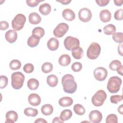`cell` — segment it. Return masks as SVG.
<instances>
[{
	"instance_id": "cell-19",
	"label": "cell",
	"mask_w": 123,
	"mask_h": 123,
	"mask_svg": "<svg viewBox=\"0 0 123 123\" xmlns=\"http://www.w3.org/2000/svg\"><path fill=\"white\" fill-rule=\"evenodd\" d=\"M40 39V38L37 36L32 35L28 38L27 45L31 48L35 47L39 44Z\"/></svg>"
},
{
	"instance_id": "cell-42",
	"label": "cell",
	"mask_w": 123,
	"mask_h": 123,
	"mask_svg": "<svg viewBox=\"0 0 123 123\" xmlns=\"http://www.w3.org/2000/svg\"><path fill=\"white\" fill-rule=\"evenodd\" d=\"M44 0H26V2L27 5L31 7H34L37 6L38 4Z\"/></svg>"
},
{
	"instance_id": "cell-6",
	"label": "cell",
	"mask_w": 123,
	"mask_h": 123,
	"mask_svg": "<svg viewBox=\"0 0 123 123\" xmlns=\"http://www.w3.org/2000/svg\"><path fill=\"white\" fill-rule=\"evenodd\" d=\"M25 22L26 17L23 14H17L12 22V26L14 30L19 31L23 28Z\"/></svg>"
},
{
	"instance_id": "cell-21",
	"label": "cell",
	"mask_w": 123,
	"mask_h": 123,
	"mask_svg": "<svg viewBox=\"0 0 123 123\" xmlns=\"http://www.w3.org/2000/svg\"><path fill=\"white\" fill-rule=\"evenodd\" d=\"M71 61V59L69 55L67 54H63L61 55L58 60L59 63L62 66L68 65Z\"/></svg>"
},
{
	"instance_id": "cell-37",
	"label": "cell",
	"mask_w": 123,
	"mask_h": 123,
	"mask_svg": "<svg viewBox=\"0 0 123 123\" xmlns=\"http://www.w3.org/2000/svg\"><path fill=\"white\" fill-rule=\"evenodd\" d=\"M8 79L7 77L5 75L0 76V88L1 89L5 88L8 84Z\"/></svg>"
},
{
	"instance_id": "cell-49",
	"label": "cell",
	"mask_w": 123,
	"mask_h": 123,
	"mask_svg": "<svg viewBox=\"0 0 123 123\" xmlns=\"http://www.w3.org/2000/svg\"><path fill=\"white\" fill-rule=\"evenodd\" d=\"M35 123H47V121H46L45 119L42 118H38L35 121Z\"/></svg>"
},
{
	"instance_id": "cell-40",
	"label": "cell",
	"mask_w": 123,
	"mask_h": 123,
	"mask_svg": "<svg viewBox=\"0 0 123 123\" xmlns=\"http://www.w3.org/2000/svg\"><path fill=\"white\" fill-rule=\"evenodd\" d=\"M71 68L72 70L75 72H79L81 70L82 68V64L79 62H74L72 64L71 66Z\"/></svg>"
},
{
	"instance_id": "cell-8",
	"label": "cell",
	"mask_w": 123,
	"mask_h": 123,
	"mask_svg": "<svg viewBox=\"0 0 123 123\" xmlns=\"http://www.w3.org/2000/svg\"><path fill=\"white\" fill-rule=\"evenodd\" d=\"M69 29L68 25L65 23H61L57 25L53 31V35L56 37H62L67 33Z\"/></svg>"
},
{
	"instance_id": "cell-10",
	"label": "cell",
	"mask_w": 123,
	"mask_h": 123,
	"mask_svg": "<svg viewBox=\"0 0 123 123\" xmlns=\"http://www.w3.org/2000/svg\"><path fill=\"white\" fill-rule=\"evenodd\" d=\"M78 17L81 21L85 23L88 22L92 18L91 12L86 8H82L79 11Z\"/></svg>"
},
{
	"instance_id": "cell-36",
	"label": "cell",
	"mask_w": 123,
	"mask_h": 123,
	"mask_svg": "<svg viewBox=\"0 0 123 123\" xmlns=\"http://www.w3.org/2000/svg\"><path fill=\"white\" fill-rule=\"evenodd\" d=\"M106 123H117L118 118L115 114H110L107 117L106 119Z\"/></svg>"
},
{
	"instance_id": "cell-1",
	"label": "cell",
	"mask_w": 123,
	"mask_h": 123,
	"mask_svg": "<svg viewBox=\"0 0 123 123\" xmlns=\"http://www.w3.org/2000/svg\"><path fill=\"white\" fill-rule=\"evenodd\" d=\"M62 84L63 90L66 93L73 94L76 90L77 84L74 81V77L71 74H66L62 77Z\"/></svg>"
},
{
	"instance_id": "cell-29",
	"label": "cell",
	"mask_w": 123,
	"mask_h": 123,
	"mask_svg": "<svg viewBox=\"0 0 123 123\" xmlns=\"http://www.w3.org/2000/svg\"><path fill=\"white\" fill-rule=\"evenodd\" d=\"M24 113L27 116L35 117L38 114V111L36 109H33L28 107L25 109Z\"/></svg>"
},
{
	"instance_id": "cell-24",
	"label": "cell",
	"mask_w": 123,
	"mask_h": 123,
	"mask_svg": "<svg viewBox=\"0 0 123 123\" xmlns=\"http://www.w3.org/2000/svg\"><path fill=\"white\" fill-rule=\"evenodd\" d=\"M41 112L46 116H49L51 114L53 111V108L50 104H45L42 106L41 109Z\"/></svg>"
},
{
	"instance_id": "cell-9",
	"label": "cell",
	"mask_w": 123,
	"mask_h": 123,
	"mask_svg": "<svg viewBox=\"0 0 123 123\" xmlns=\"http://www.w3.org/2000/svg\"><path fill=\"white\" fill-rule=\"evenodd\" d=\"M93 73L95 78L99 81H104L108 75L107 70L102 67H99L96 68Z\"/></svg>"
},
{
	"instance_id": "cell-3",
	"label": "cell",
	"mask_w": 123,
	"mask_h": 123,
	"mask_svg": "<svg viewBox=\"0 0 123 123\" xmlns=\"http://www.w3.org/2000/svg\"><path fill=\"white\" fill-rule=\"evenodd\" d=\"M25 81L24 75L20 72L13 73L11 76V84L12 87L15 89H20Z\"/></svg>"
},
{
	"instance_id": "cell-45",
	"label": "cell",
	"mask_w": 123,
	"mask_h": 123,
	"mask_svg": "<svg viewBox=\"0 0 123 123\" xmlns=\"http://www.w3.org/2000/svg\"><path fill=\"white\" fill-rule=\"evenodd\" d=\"M56 1L61 3L63 5H67L71 2V0H56Z\"/></svg>"
},
{
	"instance_id": "cell-11",
	"label": "cell",
	"mask_w": 123,
	"mask_h": 123,
	"mask_svg": "<svg viewBox=\"0 0 123 123\" xmlns=\"http://www.w3.org/2000/svg\"><path fill=\"white\" fill-rule=\"evenodd\" d=\"M102 119V113L98 110L92 111L89 114V119L90 122L91 123H100Z\"/></svg>"
},
{
	"instance_id": "cell-48",
	"label": "cell",
	"mask_w": 123,
	"mask_h": 123,
	"mask_svg": "<svg viewBox=\"0 0 123 123\" xmlns=\"http://www.w3.org/2000/svg\"><path fill=\"white\" fill-rule=\"evenodd\" d=\"M122 46H123V45H122V44H121L120 45H119L118 47V53L121 56H123Z\"/></svg>"
},
{
	"instance_id": "cell-26",
	"label": "cell",
	"mask_w": 123,
	"mask_h": 123,
	"mask_svg": "<svg viewBox=\"0 0 123 123\" xmlns=\"http://www.w3.org/2000/svg\"><path fill=\"white\" fill-rule=\"evenodd\" d=\"M72 116V112L70 110L66 109L62 111L60 114V119L62 121H65L70 119Z\"/></svg>"
},
{
	"instance_id": "cell-4",
	"label": "cell",
	"mask_w": 123,
	"mask_h": 123,
	"mask_svg": "<svg viewBox=\"0 0 123 123\" xmlns=\"http://www.w3.org/2000/svg\"><path fill=\"white\" fill-rule=\"evenodd\" d=\"M101 52V47L99 44L92 42L87 49L86 52L87 57L91 60L96 59Z\"/></svg>"
},
{
	"instance_id": "cell-20",
	"label": "cell",
	"mask_w": 123,
	"mask_h": 123,
	"mask_svg": "<svg viewBox=\"0 0 123 123\" xmlns=\"http://www.w3.org/2000/svg\"><path fill=\"white\" fill-rule=\"evenodd\" d=\"M59 104L63 107H69L73 104V100L71 97H64L59 99Z\"/></svg>"
},
{
	"instance_id": "cell-14",
	"label": "cell",
	"mask_w": 123,
	"mask_h": 123,
	"mask_svg": "<svg viewBox=\"0 0 123 123\" xmlns=\"http://www.w3.org/2000/svg\"><path fill=\"white\" fill-rule=\"evenodd\" d=\"M5 123H14L17 121L18 116L17 113L13 111H10L6 114Z\"/></svg>"
},
{
	"instance_id": "cell-7",
	"label": "cell",
	"mask_w": 123,
	"mask_h": 123,
	"mask_svg": "<svg viewBox=\"0 0 123 123\" xmlns=\"http://www.w3.org/2000/svg\"><path fill=\"white\" fill-rule=\"evenodd\" d=\"M64 45L65 49L68 50H73L79 47L80 41L76 37L72 36L66 37L64 40Z\"/></svg>"
},
{
	"instance_id": "cell-44",
	"label": "cell",
	"mask_w": 123,
	"mask_h": 123,
	"mask_svg": "<svg viewBox=\"0 0 123 123\" xmlns=\"http://www.w3.org/2000/svg\"><path fill=\"white\" fill-rule=\"evenodd\" d=\"M96 2L97 4L100 6H106L109 2L110 0H96Z\"/></svg>"
},
{
	"instance_id": "cell-30",
	"label": "cell",
	"mask_w": 123,
	"mask_h": 123,
	"mask_svg": "<svg viewBox=\"0 0 123 123\" xmlns=\"http://www.w3.org/2000/svg\"><path fill=\"white\" fill-rule=\"evenodd\" d=\"M74 112L78 115H82L85 114L86 111L85 108L80 104H76L74 107Z\"/></svg>"
},
{
	"instance_id": "cell-43",
	"label": "cell",
	"mask_w": 123,
	"mask_h": 123,
	"mask_svg": "<svg viewBox=\"0 0 123 123\" xmlns=\"http://www.w3.org/2000/svg\"><path fill=\"white\" fill-rule=\"evenodd\" d=\"M9 25L8 23L5 21L0 22V29L1 30H5L8 28Z\"/></svg>"
},
{
	"instance_id": "cell-25",
	"label": "cell",
	"mask_w": 123,
	"mask_h": 123,
	"mask_svg": "<svg viewBox=\"0 0 123 123\" xmlns=\"http://www.w3.org/2000/svg\"><path fill=\"white\" fill-rule=\"evenodd\" d=\"M27 85L29 89L35 90L38 88L39 86V82L35 78H31L27 81Z\"/></svg>"
},
{
	"instance_id": "cell-33",
	"label": "cell",
	"mask_w": 123,
	"mask_h": 123,
	"mask_svg": "<svg viewBox=\"0 0 123 123\" xmlns=\"http://www.w3.org/2000/svg\"><path fill=\"white\" fill-rule=\"evenodd\" d=\"M53 69L52 64L49 62H46L41 66V70L44 73L48 74L52 71Z\"/></svg>"
},
{
	"instance_id": "cell-38",
	"label": "cell",
	"mask_w": 123,
	"mask_h": 123,
	"mask_svg": "<svg viewBox=\"0 0 123 123\" xmlns=\"http://www.w3.org/2000/svg\"><path fill=\"white\" fill-rule=\"evenodd\" d=\"M123 95H112L110 98V101L111 103L114 104H117L119 101H121L123 100Z\"/></svg>"
},
{
	"instance_id": "cell-35",
	"label": "cell",
	"mask_w": 123,
	"mask_h": 123,
	"mask_svg": "<svg viewBox=\"0 0 123 123\" xmlns=\"http://www.w3.org/2000/svg\"><path fill=\"white\" fill-rule=\"evenodd\" d=\"M112 39L118 43H122L123 41V34L122 32H115L112 35Z\"/></svg>"
},
{
	"instance_id": "cell-32",
	"label": "cell",
	"mask_w": 123,
	"mask_h": 123,
	"mask_svg": "<svg viewBox=\"0 0 123 123\" xmlns=\"http://www.w3.org/2000/svg\"><path fill=\"white\" fill-rule=\"evenodd\" d=\"M10 68L12 70H17L19 69L21 67V62L16 59H14L10 62Z\"/></svg>"
},
{
	"instance_id": "cell-15",
	"label": "cell",
	"mask_w": 123,
	"mask_h": 123,
	"mask_svg": "<svg viewBox=\"0 0 123 123\" xmlns=\"http://www.w3.org/2000/svg\"><path fill=\"white\" fill-rule=\"evenodd\" d=\"M62 15L65 20L69 21H72L75 18L74 12L70 9H64L62 12Z\"/></svg>"
},
{
	"instance_id": "cell-17",
	"label": "cell",
	"mask_w": 123,
	"mask_h": 123,
	"mask_svg": "<svg viewBox=\"0 0 123 123\" xmlns=\"http://www.w3.org/2000/svg\"><path fill=\"white\" fill-rule=\"evenodd\" d=\"M99 18L100 20L104 23L109 22L111 18V13L108 10H103L99 13Z\"/></svg>"
},
{
	"instance_id": "cell-34",
	"label": "cell",
	"mask_w": 123,
	"mask_h": 123,
	"mask_svg": "<svg viewBox=\"0 0 123 123\" xmlns=\"http://www.w3.org/2000/svg\"><path fill=\"white\" fill-rule=\"evenodd\" d=\"M121 66H122L121 62L118 60H115L110 63L109 67L112 71H117Z\"/></svg>"
},
{
	"instance_id": "cell-23",
	"label": "cell",
	"mask_w": 123,
	"mask_h": 123,
	"mask_svg": "<svg viewBox=\"0 0 123 123\" xmlns=\"http://www.w3.org/2000/svg\"><path fill=\"white\" fill-rule=\"evenodd\" d=\"M47 82L49 86L51 87H55L58 84V77L54 74L49 75L47 77Z\"/></svg>"
},
{
	"instance_id": "cell-22",
	"label": "cell",
	"mask_w": 123,
	"mask_h": 123,
	"mask_svg": "<svg viewBox=\"0 0 123 123\" xmlns=\"http://www.w3.org/2000/svg\"><path fill=\"white\" fill-rule=\"evenodd\" d=\"M51 8L50 5L48 3H45L40 5L39 8V12L44 15H48L51 12Z\"/></svg>"
},
{
	"instance_id": "cell-18",
	"label": "cell",
	"mask_w": 123,
	"mask_h": 123,
	"mask_svg": "<svg viewBox=\"0 0 123 123\" xmlns=\"http://www.w3.org/2000/svg\"><path fill=\"white\" fill-rule=\"evenodd\" d=\"M59 45V40L54 37L50 38L47 42V46L49 49L51 51H54L58 49Z\"/></svg>"
},
{
	"instance_id": "cell-16",
	"label": "cell",
	"mask_w": 123,
	"mask_h": 123,
	"mask_svg": "<svg viewBox=\"0 0 123 123\" xmlns=\"http://www.w3.org/2000/svg\"><path fill=\"white\" fill-rule=\"evenodd\" d=\"M29 22L33 25H37L39 24L41 21V17L37 12H33L29 14L28 16Z\"/></svg>"
},
{
	"instance_id": "cell-31",
	"label": "cell",
	"mask_w": 123,
	"mask_h": 123,
	"mask_svg": "<svg viewBox=\"0 0 123 123\" xmlns=\"http://www.w3.org/2000/svg\"><path fill=\"white\" fill-rule=\"evenodd\" d=\"M32 35L37 36L40 38L44 36L45 31L44 29L41 27H36L32 30Z\"/></svg>"
},
{
	"instance_id": "cell-12",
	"label": "cell",
	"mask_w": 123,
	"mask_h": 123,
	"mask_svg": "<svg viewBox=\"0 0 123 123\" xmlns=\"http://www.w3.org/2000/svg\"><path fill=\"white\" fill-rule=\"evenodd\" d=\"M6 40L10 43H13L16 40L17 38V33L14 30H9L5 35Z\"/></svg>"
},
{
	"instance_id": "cell-46",
	"label": "cell",
	"mask_w": 123,
	"mask_h": 123,
	"mask_svg": "<svg viewBox=\"0 0 123 123\" xmlns=\"http://www.w3.org/2000/svg\"><path fill=\"white\" fill-rule=\"evenodd\" d=\"M63 123V121L61 120L60 118H59L58 117H55L53 119V120L52 121V123Z\"/></svg>"
},
{
	"instance_id": "cell-51",
	"label": "cell",
	"mask_w": 123,
	"mask_h": 123,
	"mask_svg": "<svg viewBox=\"0 0 123 123\" xmlns=\"http://www.w3.org/2000/svg\"><path fill=\"white\" fill-rule=\"evenodd\" d=\"M118 111L119 113L121 114H123V105H120L118 108Z\"/></svg>"
},
{
	"instance_id": "cell-5",
	"label": "cell",
	"mask_w": 123,
	"mask_h": 123,
	"mask_svg": "<svg viewBox=\"0 0 123 123\" xmlns=\"http://www.w3.org/2000/svg\"><path fill=\"white\" fill-rule=\"evenodd\" d=\"M107 98V94L103 90H98L93 95L91 101L92 104L96 106L99 107L102 106Z\"/></svg>"
},
{
	"instance_id": "cell-13",
	"label": "cell",
	"mask_w": 123,
	"mask_h": 123,
	"mask_svg": "<svg viewBox=\"0 0 123 123\" xmlns=\"http://www.w3.org/2000/svg\"><path fill=\"white\" fill-rule=\"evenodd\" d=\"M28 100L30 105L33 106H37L40 104L41 98L38 94L36 93H32L29 95Z\"/></svg>"
},
{
	"instance_id": "cell-50",
	"label": "cell",
	"mask_w": 123,
	"mask_h": 123,
	"mask_svg": "<svg viewBox=\"0 0 123 123\" xmlns=\"http://www.w3.org/2000/svg\"><path fill=\"white\" fill-rule=\"evenodd\" d=\"M118 73L121 75H123V65L121 66L117 70Z\"/></svg>"
},
{
	"instance_id": "cell-2",
	"label": "cell",
	"mask_w": 123,
	"mask_h": 123,
	"mask_svg": "<svg viewBox=\"0 0 123 123\" xmlns=\"http://www.w3.org/2000/svg\"><path fill=\"white\" fill-rule=\"evenodd\" d=\"M122 83V79L120 77L117 76L111 77L108 80L107 89L111 93H117L120 90Z\"/></svg>"
},
{
	"instance_id": "cell-41",
	"label": "cell",
	"mask_w": 123,
	"mask_h": 123,
	"mask_svg": "<svg viewBox=\"0 0 123 123\" xmlns=\"http://www.w3.org/2000/svg\"><path fill=\"white\" fill-rule=\"evenodd\" d=\"M123 9H120L117 10L114 13V17L116 20H123Z\"/></svg>"
},
{
	"instance_id": "cell-28",
	"label": "cell",
	"mask_w": 123,
	"mask_h": 123,
	"mask_svg": "<svg viewBox=\"0 0 123 123\" xmlns=\"http://www.w3.org/2000/svg\"><path fill=\"white\" fill-rule=\"evenodd\" d=\"M103 31L106 35H111L115 32L116 27L112 24H109L104 27Z\"/></svg>"
},
{
	"instance_id": "cell-47",
	"label": "cell",
	"mask_w": 123,
	"mask_h": 123,
	"mask_svg": "<svg viewBox=\"0 0 123 123\" xmlns=\"http://www.w3.org/2000/svg\"><path fill=\"white\" fill-rule=\"evenodd\" d=\"M114 2L115 3V4L116 5V6H120L122 5L123 4V1L122 0H114Z\"/></svg>"
},
{
	"instance_id": "cell-27",
	"label": "cell",
	"mask_w": 123,
	"mask_h": 123,
	"mask_svg": "<svg viewBox=\"0 0 123 123\" xmlns=\"http://www.w3.org/2000/svg\"><path fill=\"white\" fill-rule=\"evenodd\" d=\"M84 54V51L82 48L79 47L78 48L72 51V55L73 57L75 59H81Z\"/></svg>"
},
{
	"instance_id": "cell-39",
	"label": "cell",
	"mask_w": 123,
	"mask_h": 123,
	"mask_svg": "<svg viewBox=\"0 0 123 123\" xmlns=\"http://www.w3.org/2000/svg\"><path fill=\"white\" fill-rule=\"evenodd\" d=\"M34 69V65L32 63H28L25 64L23 67V70L27 74L31 73L33 72Z\"/></svg>"
}]
</instances>
